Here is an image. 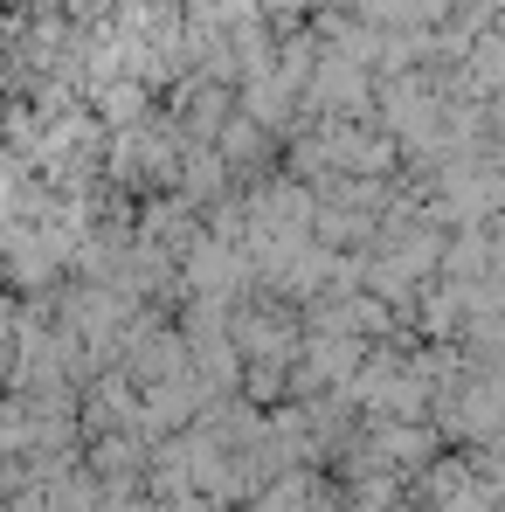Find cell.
<instances>
[{"label":"cell","mask_w":505,"mask_h":512,"mask_svg":"<svg viewBox=\"0 0 505 512\" xmlns=\"http://www.w3.org/2000/svg\"><path fill=\"white\" fill-rule=\"evenodd\" d=\"M208 146H215V160H222V173H229V187H236V180H263V173L277 167L270 132H263V125H250L243 111H229V118H222V132H215Z\"/></svg>","instance_id":"2"},{"label":"cell","mask_w":505,"mask_h":512,"mask_svg":"<svg viewBox=\"0 0 505 512\" xmlns=\"http://www.w3.org/2000/svg\"><path fill=\"white\" fill-rule=\"evenodd\" d=\"M229 312H236V319H229V326H236V340L256 346V353H270V360H284V353L298 346V333H291V312H284V305H243V298H236Z\"/></svg>","instance_id":"3"},{"label":"cell","mask_w":505,"mask_h":512,"mask_svg":"<svg viewBox=\"0 0 505 512\" xmlns=\"http://www.w3.org/2000/svg\"><path fill=\"white\" fill-rule=\"evenodd\" d=\"M180 146H187V132H180L173 118H132V125L118 132V146H111V173H118L125 187H173Z\"/></svg>","instance_id":"1"},{"label":"cell","mask_w":505,"mask_h":512,"mask_svg":"<svg viewBox=\"0 0 505 512\" xmlns=\"http://www.w3.org/2000/svg\"><path fill=\"white\" fill-rule=\"evenodd\" d=\"M180 367H187V340H173L167 326H146V333L132 340V374H139V381H167Z\"/></svg>","instance_id":"4"},{"label":"cell","mask_w":505,"mask_h":512,"mask_svg":"<svg viewBox=\"0 0 505 512\" xmlns=\"http://www.w3.org/2000/svg\"><path fill=\"white\" fill-rule=\"evenodd\" d=\"M97 111H104V118H118V125L146 118V90H139V77H111V84L97 90Z\"/></svg>","instance_id":"5"}]
</instances>
